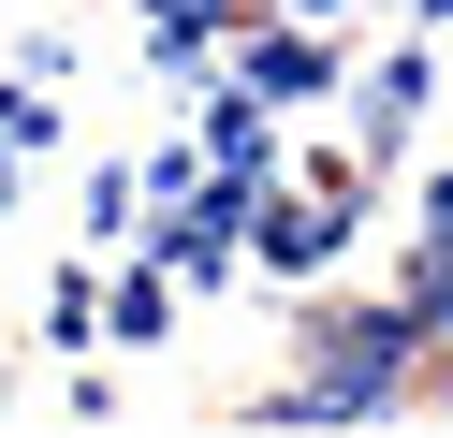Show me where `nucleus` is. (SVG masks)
I'll use <instances>...</instances> for the list:
<instances>
[{
  "mask_svg": "<svg viewBox=\"0 0 453 438\" xmlns=\"http://www.w3.org/2000/svg\"><path fill=\"white\" fill-rule=\"evenodd\" d=\"M307 350H322V365L278 395V424H351V409H395V395H410L424 321H410V307H365V321H322Z\"/></svg>",
  "mask_w": 453,
  "mask_h": 438,
  "instance_id": "1",
  "label": "nucleus"
}]
</instances>
